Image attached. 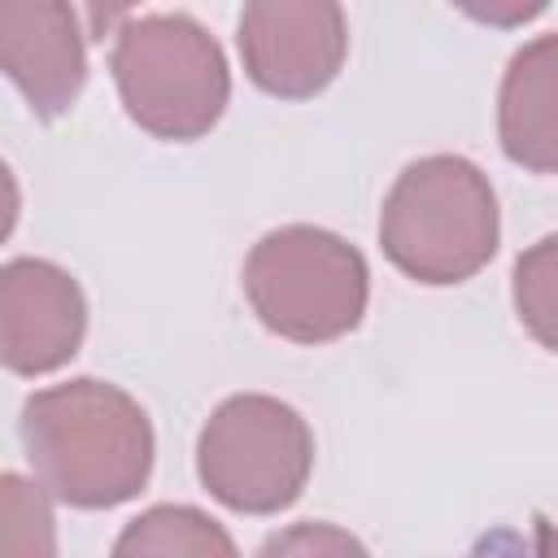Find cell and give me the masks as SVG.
<instances>
[{"label": "cell", "mask_w": 558, "mask_h": 558, "mask_svg": "<svg viewBox=\"0 0 558 558\" xmlns=\"http://www.w3.org/2000/svg\"><path fill=\"white\" fill-rule=\"evenodd\" d=\"M17 432L35 480L70 510L135 501L153 475L157 436L144 405L96 375L31 392Z\"/></svg>", "instance_id": "6da1fadb"}, {"label": "cell", "mask_w": 558, "mask_h": 558, "mask_svg": "<svg viewBox=\"0 0 558 558\" xmlns=\"http://www.w3.org/2000/svg\"><path fill=\"white\" fill-rule=\"evenodd\" d=\"M497 244V192L475 161L432 153L392 179L379 209V248L405 279L423 288L466 283L493 262Z\"/></svg>", "instance_id": "7a4b0ae2"}, {"label": "cell", "mask_w": 558, "mask_h": 558, "mask_svg": "<svg viewBox=\"0 0 558 558\" xmlns=\"http://www.w3.org/2000/svg\"><path fill=\"white\" fill-rule=\"evenodd\" d=\"M109 74L126 118L170 144L205 140L231 100L222 44L192 13L126 17L109 52Z\"/></svg>", "instance_id": "3957f363"}, {"label": "cell", "mask_w": 558, "mask_h": 558, "mask_svg": "<svg viewBox=\"0 0 558 558\" xmlns=\"http://www.w3.org/2000/svg\"><path fill=\"white\" fill-rule=\"evenodd\" d=\"M240 288L257 323L279 340L327 344L357 331L371 301V266L344 235L288 222L248 248Z\"/></svg>", "instance_id": "277c9868"}, {"label": "cell", "mask_w": 558, "mask_h": 558, "mask_svg": "<svg viewBox=\"0 0 558 558\" xmlns=\"http://www.w3.org/2000/svg\"><path fill=\"white\" fill-rule=\"evenodd\" d=\"M314 471V432L270 392H235L214 405L196 436V480L235 514L296 506Z\"/></svg>", "instance_id": "5b68a950"}, {"label": "cell", "mask_w": 558, "mask_h": 558, "mask_svg": "<svg viewBox=\"0 0 558 558\" xmlns=\"http://www.w3.org/2000/svg\"><path fill=\"white\" fill-rule=\"evenodd\" d=\"M235 48L253 87L275 100L327 92L349 57V17L336 0H253L240 9Z\"/></svg>", "instance_id": "8992f818"}, {"label": "cell", "mask_w": 558, "mask_h": 558, "mask_svg": "<svg viewBox=\"0 0 558 558\" xmlns=\"http://www.w3.org/2000/svg\"><path fill=\"white\" fill-rule=\"evenodd\" d=\"M87 336V296L78 279L48 257H9L0 266V362L13 375L61 371Z\"/></svg>", "instance_id": "52a82bcc"}, {"label": "cell", "mask_w": 558, "mask_h": 558, "mask_svg": "<svg viewBox=\"0 0 558 558\" xmlns=\"http://www.w3.org/2000/svg\"><path fill=\"white\" fill-rule=\"evenodd\" d=\"M0 70L35 118L52 122L70 113L87 87V39L78 9L61 0L0 4Z\"/></svg>", "instance_id": "ba28073f"}, {"label": "cell", "mask_w": 558, "mask_h": 558, "mask_svg": "<svg viewBox=\"0 0 558 558\" xmlns=\"http://www.w3.org/2000/svg\"><path fill=\"white\" fill-rule=\"evenodd\" d=\"M501 153L527 174H558V31L510 52L497 87Z\"/></svg>", "instance_id": "9c48e42d"}, {"label": "cell", "mask_w": 558, "mask_h": 558, "mask_svg": "<svg viewBox=\"0 0 558 558\" xmlns=\"http://www.w3.org/2000/svg\"><path fill=\"white\" fill-rule=\"evenodd\" d=\"M109 558H240L231 532L201 506L161 501L140 510L113 541Z\"/></svg>", "instance_id": "30bf717a"}, {"label": "cell", "mask_w": 558, "mask_h": 558, "mask_svg": "<svg viewBox=\"0 0 558 558\" xmlns=\"http://www.w3.org/2000/svg\"><path fill=\"white\" fill-rule=\"evenodd\" d=\"M0 558H57L52 493L17 471L0 475Z\"/></svg>", "instance_id": "8fae6325"}, {"label": "cell", "mask_w": 558, "mask_h": 558, "mask_svg": "<svg viewBox=\"0 0 558 558\" xmlns=\"http://www.w3.org/2000/svg\"><path fill=\"white\" fill-rule=\"evenodd\" d=\"M510 296H514V314L523 331L541 349L558 353V231L541 235L514 257Z\"/></svg>", "instance_id": "7c38bea8"}, {"label": "cell", "mask_w": 558, "mask_h": 558, "mask_svg": "<svg viewBox=\"0 0 558 558\" xmlns=\"http://www.w3.org/2000/svg\"><path fill=\"white\" fill-rule=\"evenodd\" d=\"M257 558H371V549L340 523L305 519V523H288L270 532Z\"/></svg>", "instance_id": "4fadbf2b"}, {"label": "cell", "mask_w": 558, "mask_h": 558, "mask_svg": "<svg viewBox=\"0 0 558 558\" xmlns=\"http://www.w3.org/2000/svg\"><path fill=\"white\" fill-rule=\"evenodd\" d=\"M462 558H558V523L532 514L527 523H497L475 536Z\"/></svg>", "instance_id": "5bb4252c"}]
</instances>
